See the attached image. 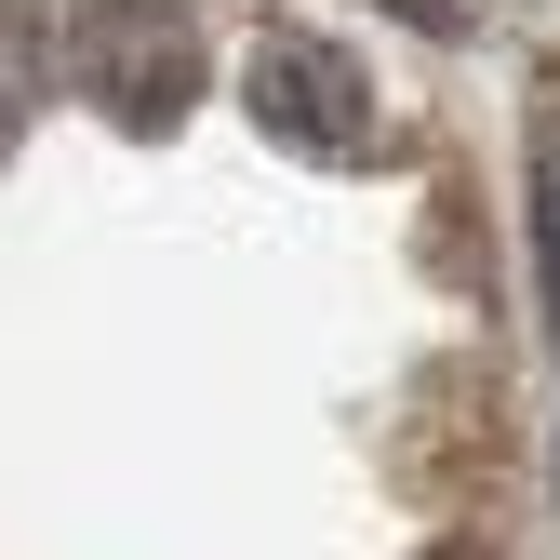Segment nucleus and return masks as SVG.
I'll use <instances>...</instances> for the list:
<instances>
[{
	"mask_svg": "<svg viewBox=\"0 0 560 560\" xmlns=\"http://www.w3.org/2000/svg\"><path fill=\"white\" fill-rule=\"evenodd\" d=\"M67 54H81V94L120 133H174L200 107V27L174 0H94V14L67 27Z\"/></svg>",
	"mask_w": 560,
	"mask_h": 560,
	"instance_id": "1",
	"label": "nucleus"
},
{
	"mask_svg": "<svg viewBox=\"0 0 560 560\" xmlns=\"http://www.w3.org/2000/svg\"><path fill=\"white\" fill-rule=\"evenodd\" d=\"M241 94H254V120L280 133V148H307V161H347L374 133V94H361V67H347L334 40H307V27H280V40H254V67H241Z\"/></svg>",
	"mask_w": 560,
	"mask_h": 560,
	"instance_id": "2",
	"label": "nucleus"
},
{
	"mask_svg": "<svg viewBox=\"0 0 560 560\" xmlns=\"http://www.w3.org/2000/svg\"><path fill=\"white\" fill-rule=\"evenodd\" d=\"M387 14H400V27H428V40H454V27H467V0H387Z\"/></svg>",
	"mask_w": 560,
	"mask_h": 560,
	"instance_id": "3",
	"label": "nucleus"
},
{
	"mask_svg": "<svg viewBox=\"0 0 560 560\" xmlns=\"http://www.w3.org/2000/svg\"><path fill=\"white\" fill-rule=\"evenodd\" d=\"M428 560H480V547H428Z\"/></svg>",
	"mask_w": 560,
	"mask_h": 560,
	"instance_id": "4",
	"label": "nucleus"
}]
</instances>
